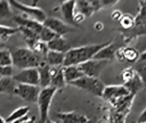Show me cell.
I'll return each mask as SVG.
<instances>
[{
	"label": "cell",
	"mask_w": 146,
	"mask_h": 123,
	"mask_svg": "<svg viewBox=\"0 0 146 123\" xmlns=\"http://www.w3.org/2000/svg\"><path fill=\"white\" fill-rule=\"evenodd\" d=\"M108 42L96 43V44H86V46H81V47L71 48L67 52H65L63 66H79L80 64L92 59L95 57V55L102 48H104Z\"/></svg>",
	"instance_id": "cell-1"
},
{
	"label": "cell",
	"mask_w": 146,
	"mask_h": 123,
	"mask_svg": "<svg viewBox=\"0 0 146 123\" xmlns=\"http://www.w3.org/2000/svg\"><path fill=\"white\" fill-rule=\"evenodd\" d=\"M13 65L17 68L26 69V68H38V66L44 60V57L33 52L29 48H18L11 52Z\"/></svg>",
	"instance_id": "cell-2"
},
{
	"label": "cell",
	"mask_w": 146,
	"mask_h": 123,
	"mask_svg": "<svg viewBox=\"0 0 146 123\" xmlns=\"http://www.w3.org/2000/svg\"><path fill=\"white\" fill-rule=\"evenodd\" d=\"M124 43L130 42L132 39H136L141 35H146V1H138V14L135 17V25L129 31H122Z\"/></svg>",
	"instance_id": "cell-3"
},
{
	"label": "cell",
	"mask_w": 146,
	"mask_h": 123,
	"mask_svg": "<svg viewBox=\"0 0 146 123\" xmlns=\"http://www.w3.org/2000/svg\"><path fill=\"white\" fill-rule=\"evenodd\" d=\"M57 92V89L52 87L43 88L40 90L39 98H38V107H39V113H40V120L39 123H46L49 120V109L50 105L52 101V98L55 97Z\"/></svg>",
	"instance_id": "cell-4"
},
{
	"label": "cell",
	"mask_w": 146,
	"mask_h": 123,
	"mask_svg": "<svg viewBox=\"0 0 146 123\" xmlns=\"http://www.w3.org/2000/svg\"><path fill=\"white\" fill-rule=\"evenodd\" d=\"M70 85H73V87L79 88L81 90H84V91H87V92H89L96 97H102L103 91L105 89V84L99 79L90 77V76H86V75L71 82Z\"/></svg>",
	"instance_id": "cell-5"
},
{
	"label": "cell",
	"mask_w": 146,
	"mask_h": 123,
	"mask_svg": "<svg viewBox=\"0 0 146 123\" xmlns=\"http://www.w3.org/2000/svg\"><path fill=\"white\" fill-rule=\"evenodd\" d=\"M10 6L17 10H19L23 16H26L31 19H34L39 23H43L47 18V15L46 13L39 8V7H35V6H29V5H25V3H22V2H18V1H15V0H10L9 1Z\"/></svg>",
	"instance_id": "cell-6"
},
{
	"label": "cell",
	"mask_w": 146,
	"mask_h": 123,
	"mask_svg": "<svg viewBox=\"0 0 146 123\" xmlns=\"http://www.w3.org/2000/svg\"><path fill=\"white\" fill-rule=\"evenodd\" d=\"M128 96H130V92L124 85H105L102 98L115 106L121 99Z\"/></svg>",
	"instance_id": "cell-7"
},
{
	"label": "cell",
	"mask_w": 146,
	"mask_h": 123,
	"mask_svg": "<svg viewBox=\"0 0 146 123\" xmlns=\"http://www.w3.org/2000/svg\"><path fill=\"white\" fill-rule=\"evenodd\" d=\"M108 63H110L108 60H98V59H94L92 58V59H90V60H88L86 63L80 64L79 67L82 71L83 75L98 79L99 74L108 65Z\"/></svg>",
	"instance_id": "cell-8"
},
{
	"label": "cell",
	"mask_w": 146,
	"mask_h": 123,
	"mask_svg": "<svg viewBox=\"0 0 146 123\" xmlns=\"http://www.w3.org/2000/svg\"><path fill=\"white\" fill-rule=\"evenodd\" d=\"M40 87L29 85V84H17L14 91V95L21 97L27 102H36L40 93Z\"/></svg>",
	"instance_id": "cell-9"
},
{
	"label": "cell",
	"mask_w": 146,
	"mask_h": 123,
	"mask_svg": "<svg viewBox=\"0 0 146 123\" xmlns=\"http://www.w3.org/2000/svg\"><path fill=\"white\" fill-rule=\"evenodd\" d=\"M13 80L17 84H29V85L39 87V73L36 68L22 69L17 74L13 75Z\"/></svg>",
	"instance_id": "cell-10"
},
{
	"label": "cell",
	"mask_w": 146,
	"mask_h": 123,
	"mask_svg": "<svg viewBox=\"0 0 146 123\" xmlns=\"http://www.w3.org/2000/svg\"><path fill=\"white\" fill-rule=\"evenodd\" d=\"M42 25L50 28L58 36H64L66 33H70L74 30V27L67 25L64 20L56 18V17H47L46 20L42 23Z\"/></svg>",
	"instance_id": "cell-11"
},
{
	"label": "cell",
	"mask_w": 146,
	"mask_h": 123,
	"mask_svg": "<svg viewBox=\"0 0 146 123\" xmlns=\"http://www.w3.org/2000/svg\"><path fill=\"white\" fill-rule=\"evenodd\" d=\"M76 7L79 9V13H81L84 17H89L91 16L94 13L104 8L103 6V1L99 0H95V1H78L76 2Z\"/></svg>",
	"instance_id": "cell-12"
},
{
	"label": "cell",
	"mask_w": 146,
	"mask_h": 123,
	"mask_svg": "<svg viewBox=\"0 0 146 123\" xmlns=\"http://www.w3.org/2000/svg\"><path fill=\"white\" fill-rule=\"evenodd\" d=\"M116 40H113V41H110L104 48H102L94 57V59H98V60H113L115 58V54H116V50L120 48L119 44L115 43Z\"/></svg>",
	"instance_id": "cell-13"
},
{
	"label": "cell",
	"mask_w": 146,
	"mask_h": 123,
	"mask_svg": "<svg viewBox=\"0 0 146 123\" xmlns=\"http://www.w3.org/2000/svg\"><path fill=\"white\" fill-rule=\"evenodd\" d=\"M75 9H76V1L71 0V1H64L60 5V11L64 17V22L72 26L74 24V15H75Z\"/></svg>",
	"instance_id": "cell-14"
},
{
	"label": "cell",
	"mask_w": 146,
	"mask_h": 123,
	"mask_svg": "<svg viewBox=\"0 0 146 123\" xmlns=\"http://www.w3.org/2000/svg\"><path fill=\"white\" fill-rule=\"evenodd\" d=\"M50 87L59 90L66 85V81L63 74V66H50Z\"/></svg>",
	"instance_id": "cell-15"
},
{
	"label": "cell",
	"mask_w": 146,
	"mask_h": 123,
	"mask_svg": "<svg viewBox=\"0 0 146 123\" xmlns=\"http://www.w3.org/2000/svg\"><path fill=\"white\" fill-rule=\"evenodd\" d=\"M13 20H14V23H16L18 26L30 28V30L34 31L35 33H38V34L41 32V30H42V27H43V25H42L41 23H39V22L34 20V19H31V18H29V17H26V16H19V15L13 16Z\"/></svg>",
	"instance_id": "cell-16"
},
{
	"label": "cell",
	"mask_w": 146,
	"mask_h": 123,
	"mask_svg": "<svg viewBox=\"0 0 146 123\" xmlns=\"http://www.w3.org/2000/svg\"><path fill=\"white\" fill-rule=\"evenodd\" d=\"M55 116L59 121V123H84L88 120L86 115H82L76 112L57 113Z\"/></svg>",
	"instance_id": "cell-17"
},
{
	"label": "cell",
	"mask_w": 146,
	"mask_h": 123,
	"mask_svg": "<svg viewBox=\"0 0 146 123\" xmlns=\"http://www.w3.org/2000/svg\"><path fill=\"white\" fill-rule=\"evenodd\" d=\"M38 73H39V87L40 89L48 88L50 87V66L43 60L39 66H38Z\"/></svg>",
	"instance_id": "cell-18"
},
{
	"label": "cell",
	"mask_w": 146,
	"mask_h": 123,
	"mask_svg": "<svg viewBox=\"0 0 146 123\" xmlns=\"http://www.w3.org/2000/svg\"><path fill=\"white\" fill-rule=\"evenodd\" d=\"M47 47L49 50H52V51H57V52H67L72 47H70L68 42L64 39V36H56L50 42L47 43Z\"/></svg>",
	"instance_id": "cell-19"
},
{
	"label": "cell",
	"mask_w": 146,
	"mask_h": 123,
	"mask_svg": "<svg viewBox=\"0 0 146 123\" xmlns=\"http://www.w3.org/2000/svg\"><path fill=\"white\" fill-rule=\"evenodd\" d=\"M63 74L66 84H70L71 82L83 76V73L79 66H63Z\"/></svg>",
	"instance_id": "cell-20"
},
{
	"label": "cell",
	"mask_w": 146,
	"mask_h": 123,
	"mask_svg": "<svg viewBox=\"0 0 146 123\" xmlns=\"http://www.w3.org/2000/svg\"><path fill=\"white\" fill-rule=\"evenodd\" d=\"M64 58H65V54L49 50L44 56V62L49 66H63Z\"/></svg>",
	"instance_id": "cell-21"
},
{
	"label": "cell",
	"mask_w": 146,
	"mask_h": 123,
	"mask_svg": "<svg viewBox=\"0 0 146 123\" xmlns=\"http://www.w3.org/2000/svg\"><path fill=\"white\" fill-rule=\"evenodd\" d=\"M17 83L13 80V77H1L0 79V93L14 95Z\"/></svg>",
	"instance_id": "cell-22"
},
{
	"label": "cell",
	"mask_w": 146,
	"mask_h": 123,
	"mask_svg": "<svg viewBox=\"0 0 146 123\" xmlns=\"http://www.w3.org/2000/svg\"><path fill=\"white\" fill-rule=\"evenodd\" d=\"M144 82L141 81V79L138 76V75H136L132 80H130L129 82H127V83H124L123 85L128 89V91L130 92V95H136L139 90H141L143 88H144Z\"/></svg>",
	"instance_id": "cell-23"
},
{
	"label": "cell",
	"mask_w": 146,
	"mask_h": 123,
	"mask_svg": "<svg viewBox=\"0 0 146 123\" xmlns=\"http://www.w3.org/2000/svg\"><path fill=\"white\" fill-rule=\"evenodd\" d=\"M29 110H30V107L29 106H21L18 108H16L7 118H6V123H13L15 122L16 120H19L24 116H27L29 114Z\"/></svg>",
	"instance_id": "cell-24"
},
{
	"label": "cell",
	"mask_w": 146,
	"mask_h": 123,
	"mask_svg": "<svg viewBox=\"0 0 146 123\" xmlns=\"http://www.w3.org/2000/svg\"><path fill=\"white\" fill-rule=\"evenodd\" d=\"M140 52L133 47H123V60L129 63H137L139 59Z\"/></svg>",
	"instance_id": "cell-25"
},
{
	"label": "cell",
	"mask_w": 146,
	"mask_h": 123,
	"mask_svg": "<svg viewBox=\"0 0 146 123\" xmlns=\"http://www.w3.org/2000/svg\"><path fill=\"white\" fill-rule=\"evenodd\" d=\"M119 23H120V30L122 31H129L135 25V17L130 14H123L121 16V18L119 19Z\"/></svg>",
	"instance_id": "cell-26"
},
{
	"label": "cell",
	"mask_w": 146,
	"mask_h": 123,
	"mask_svg": "<svg viewBox=\"0 0 146 123\" xmlns=\"http://www.w3.org/2000/svg\"><path fill=\"white\" fill-rule=\"evenodd\" d=\"M18 32L17 27H10L6 25H0V42H6L11 35Z\"/></svg>",
	"instance_id": "cell-27"
},
{
	"label": "cell",
	"mask_w": 146,
	"mask_h": 123,
	"mask_svg": "<svg viewBox=\"0 0 146 123\" xmlns=\"http://www.w3.org/2000/svg\"><path fill=\"white\" fill-rule=\"evenodd\" d=\"M10 3L9 1L6 0H0V19H5V18H9L13 16L11 13V8H10Z\"/></svg>",
	"instance_id": "cell-28"
},
{
	"label": "cell",
	"mask_w": 146,
	"mask_h": 123,
	"mask_svg": "<svg viewBox=\"0 0 146 123\" xmlns=\"http://www.w3.org/2000/svg\"><path fill=\"white\" fill-rule=\"evenodd\" d=\"M57 35L50 30V28H48V27H46V26H43L42 27V30H41V32L39 33V40L40 41H42V42H44V43H48V42H50L54 38H56Z\"/></svg>",
	"instance_id": "cell-29"
},
{
	"label": "cell",
	"mask_w": 146,
	"mask_h": 123,
	"mask_svg": "<svg viewBox=\"0 0 146 123\" xmlns=\"http://www.w3.org/2000/svg\"><path fill=\"white\" fill-rule=\"evenodd\" d=\"M0 66H13L11 52L7 49L0 50Z\"/></svg>",
	"instance_id": "cell-30"
},
{
	"label": "cell",
	"mask_w": 146,
	"mask_h": 123,
	"mask_svg": "<svg viewBox=\"0 0 146 123\" xmlns=\"http://www.w3.org/2000/svg\"><path fill=\"white\" fill-rule=\"evenodd\" d=\"M137 75L141 79V81L144 83H146V62H137L135 63V66H133Z\"/></svg>",
	"instance_id": "cell-31"
},
{
	"label": "cell",
	"mask_w": 146,
	"mask_h": 123,
	"mask_svg": "<svg viewBox=\"0 0 146 123\" xmlns=\"http://www.w3.org/2000/svg\"><path fill=\"white\" fill-rule=\"evenodd\" d=\"M137 75L136 71L133 67H128V68H124L122 71V81H123V84L129 82L130 80H132L135 76Z\"/></svg>",
	"instance_id": "cell-32"
},
{
	"label": "cell",
	"mask_w": 146,
	"mask_h": 123,
	"mask_svg": "<svg viewBox=\"0 0 146 123\" xmlns=\"http://www.w3.org/2000/svg\"><path fill=\"white\" fill-rule=\"evenodd\" d=\"M1 77H13V66H0Z\"/></svg>",
	"instance_id": "cell-33"
},
{
	"label": "cell",
	"mask_w": 146,
	"mask_h": 123,
	"mask_svg": "<svg viewBox=\"0 0 146 123\" xmlns=\"http://www.w3.org/2000/svg\"><path fill=\"white\" fill-rule=\"evenodd\" d=\"M84 18H86V17H84L81 13L75 14V15H74V24H75V25H79L81 22H83V20H84Z\"/></svg>",
	"instance_id": "cell-34"
},
{
	"label": "cell",
	"mask_w": 146,
	"mask_h": 123,
	"mask_svg": "<svg viewBox=\"0 0 146 123\" xmlns=\"http://www.w3.org/2000/svg\"><path fill=\"white\" fill-rule=\"evenodd\" d=\"M122 15H123V14H122L121 11H119V10H114V11L112 13L111 17H112V19H114V20H119V19L121 18Z\"/></svg>",
	"instance_id": "cell-35"
},
{
	"label": "cell",
	"mask_w": 146,
	"mask_h": 123,
	"mask_svg": "<svg viewBox=\"0 0 146 123\" xmlns=\"http://www.w3.org/2000/svg\"><path fill=\"white\" fill-rule=\"evenodd\" d=\"M138 123H146V108L141 112V114L139 115V118L137 121Z\"/></svg>",
	"instance_id": "cell-36"
},
{
	"label": "cell",
	"mask_w": 146,
	"mask_h": 123,
	"mask_svg": "<svg viewBox=\"0 0 146 123\" xmlns=\"http://www.w3.org/2000/svg\"><path fill=\"white\" fill-rule=\"evenodd\" d=\"M139 62H146V50H144L143 52H140V56H139Z\"/></svg>",
	"instance_id": "cell-37"
},
{
	"label": "cell",
	"mask_w": 146,
	"mask_h": 123,
	"mask_svg": "<svg viewBox=\"0 0 146 123\" xmlns=\"http://www.w3.org/2000/svg\"><path fill=\"white\" fill-rule=\"evenodd\" d=\"M22 123H35V117L34 116H31V117H27L25 121H23Z\"/></svg>",
	"instance_id": "cell-38"
},
{
	"label": "cell",
	"mask_w": 146,
	"mask_h": 123,
	"mask_svg": "<svg viewBox=\"0 0 146 123\" xmlns=\"http://www.w3.org/2000/svg\"><path fill=\"white\" fill-rule=\"evenodd\" d=\"M95 27H96L97 31H102V30H103V24L99 23V22H97V23L95 24Z\"/></svg>",
	"instance_id": "cell-39"
},
{
	"label": "cell",
	"mask_w": 146,
	"mask_h": 123,
	"mask_svg": "<svg viewBox=\"0 0 146 123\" xmlns=\"http://www.w3.org/2000/svg\"><path fill=\"white\" fill-rule=\"evenodd\" d=\"M84 123H98V120H97L96 117H94V118H91V120H89V118H88Z\"/></svg>",
	"instance_id": "cell-40"
},
{
	"label": "cell",
	"mask_w": 146,
	"mask_h": 123,
	"mask_svg": "<svg viewBox=\"0 0 146 123\" xmlns=\"http://www.w3.org/2000/svg\"><path fill=\"white\" fill-rule=\"evenodd\" d=\"M0 123H6V120L3 117H1V116H0Z\"/></svg>",
	"instance_id": "cell-41"
},
{
	"label": "cell",
	"mask_w": 146,
	"mask_h": 123,
	"mask_svg": "<svg viewBox=\"0 0 146 123\" xmlns=\"http://www.w3.org/2000/svg\"><path fill=\"white\" fill-rule=\"evenodd\" d=\"M46 123H56V122H54V121H51V120H50V118H49V120H48V121H47V122H46Z\"/></svg>",
	"instance_id": "cell-42"
},
{
	"label": "cell",
	"mask_w": 146,
	"mask_h": 123,
	"mask_svg": "<svg viewBox=\"0 0 146 123\" xmlns=\"http://www.w3.org/2000/svg\"><path fill=\"white\" fill-rule=\"evenodd\" d=\"M0 79H1V76H0Z\"/></svg>",
	"instance_id": "cell-43"
},
{
	"label": "cell",
	"mask_w": 146,
	"mask_h": 123,
	"mask_svg": "<svg viewBox=\"0 0 146 123\" xmlns=\"http://www.w3.org/2000/svg\"><path fill=\"white\" fill-rule=\"evenodd\" d=\"M137 123H138V122H137Z\"/></svg>",
	"instance_id": "cell-44"
}]
</instances>
